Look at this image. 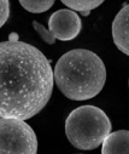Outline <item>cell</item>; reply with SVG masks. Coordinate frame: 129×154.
I'll return each mask as SVG.
<instances>
[{
  "label": "cell",
  "instance_id": "10",
  "mask_svg": "<svg viewBox=\"0 0 129 154\" xmlns=\"http://www.w3.org/2000/svg\"><path fill=\"white\" fill-rule=\"evenodd\" d=\"M33 27H34V29L36 30V33L40 35V38H41V39L44 40L46 44L53 45V44L56 43V39H57V38L54 36V34H53L50 29H46L44 26L40 24V23L36 22V21L33 22Z\"/></svg>",
  "mask_w": 129,
  "mask_h": 154
},
{
  "label": "cell",
  "instance_id": "1",
  "mask_svg": "<svg viewBox=\"0 0 129 154\" xmlns=\"http://www.w3.org/2000/svg\"><path fill=\"white\" fill-rule=\"evenodd\" d=\"M1 117L30 119L51 98L54 73L50 61L36 48L23 42H3Z\"/></svg>",
  "mask_w": 129,
  "mask_h": 154
},
{
  "label": "cell",
  "instance_id": "11",
  "mask_svg": "<svg viewBox=\"0 0 129 154\" xmlns=\"http://www.w3.org/2000/svg\"><path fill=\"white\" fill-rule=\"evenodd\" d=\"M10 16L9 0H0V26H4Z\"/></svg>",
  "mask_w": 129,
  "mask_h": 154
},
{
  "label": "cell",
  "instance_id": "12",
  "mask_svg": "<svg viewBox=\"0 0 129 154\" xmlns=\"http://www.w3.org/2000/svg\"><path fill=\"white\" fill-rule=\"evenodd\" d=\"M9 40H11V42H17V40H18V35H17L16 33L10 34V35H9Z\"/></svg>",
  "mask_w": 129,
  "mask_h": 154
},
{
  "label": "cell",
  "instance_id": "8",
  "mask_svg": "<svg viewBox=\"0 0 129 154\" xmlns=\"http://www.w3.org/2000/svg\"><path fill=\"white\" fill-rule=\"evenodd\" d=\"M60 2L69 9L78 11L82 15L87 16L92 10L101 5L105 0H60Z\"/></svg>",
  "mask_w": 129,
  "mask_h": 154
},
{
  "label": "cell",
  "instance_id": "4",
  "mask_svg": "<svg viewBox=\"0 0 129 154\" xmlns=\"http://www.w3.org/2000/svg\"><path fill=\"white\" fill-rule=\"evenodd\" d=\"M37 150V140L33 129L17 118L1 117V146L0 152L34 154Z\"/></svg>",
  "mask_w": 129,
  "mask_h": 154
},
{
  "label": "cell",
  "instance_id": "3",
  "mask_svg": "<svg viewBox=\"0 0 129 154\" xmlns=\"http://www.w3.org/2000/svg\"><path fill=\"white\" fill-rule=\"evenodd\" d=\"M111 132V122L98 107L81 106L65 120V134L70 143L82 150H91L103 144Z\"/></svg>",
  "mask_w": 129,
  "mask_h": 154
},
{
  "label": "cell",
  "instance_id": "5",
  "mask_svg": "<svg viewBox=\"0 0 129 154\" xmlns=\"http://www.w3.org/2000/svg\"><path fill=\"white\" fill-rule=\"evenodd\" d=\"M48 27L57 39L69 42L78 35L82 28V22L75 11L63 9L52 14L48 21Z\"/></svg>",
  "mask_w": 129,
  "mask_h": 154
},
{
  "label": "cell",
  "instance_id": "6",
  "mask_svg": "<svg viewBox=\"0 0 129 154\" xmlns=\"http://www.w3.org/2000/svg\"><path fill=\"white\" fill-rule=\"evenodd\" d=\"M112 38L118 50L129 56V4L116 15L112 22Z\"/></svg>",
  "mask_w": 129,
  "mask_h": 154
},
{
  "label": "cell",
  "instance_id": "2",
  "mask_svg": "<svg viewBox=\"0 0 129 154\" xmlns=\"http://www.w3.org/2000/svg\"><path fill=\"white\" fill-rule=\"evenodd\" d=\"M54 83L62 94L72 101H86L104 88L106 69L101 58L84 49L64 54L54 67Z\"/></svg>",
  "mask_w": 129,
  "mask_h": 154
},
{
  "label": "cell",
  "instance_id": "9",
  "mask_svg": "<svg viewBox=\"0 0 129 154\" xmlns=\"http://www.w3.org/2000/svg\"><path fill=\"white\" fill-rule=\"evenodd\" d=\"M21 5L29 12L41 14L52 8L54 0H19Z\"/></svg>",
  "mask_w": 129,
  "mask_h": 154
},
{
  "label": "cell",
  "instance_id": "7",
  "mask_svg": "<svg viewBox=\"0 0 129 154\" xmlns=\"http://www.w3.org/2000/svg\"><path fill=\"white\" fill-rule=\"evenodd\" d=\"M101 152L104 154L110 153H129V131L119 130L110 132L103 142Z\"/></svg>",
  "mask_w": 129,
  "mask_h": 154
}]
</instances>
